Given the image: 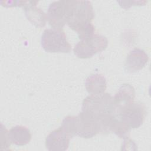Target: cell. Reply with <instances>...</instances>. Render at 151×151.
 Listing matches in <instances>:
<instances>
[{
    "label": "cell",
    "instance_id": "6da1fadb",
    "mask_svg": "<svg viewBox=\"0 0 151 151\" xmlns=\"http://www.w3.org/2000/svg\"><path fill=\"white\" fill-rule=\"evenodd\" d=\"M67 24L77 32L93 19L94 12L88 1L65 0Z\"/></svg>",
    "mask_w": 151,
    "mask_h": 151
},
{
    "label": "cell",
    "instance_id": "7a4b0ae2",
    "mask_svg": "<svg viewBox=\"0 0 151 151\" xmlns=\"http://www.w3.org/2000/svg\"><path fill=\"white\" fill-rule=\"evenodd\" d=\"M82 110L93 114L95 117L103 115H116V108L113 97L109 93L90 94L82 103Z\"/></svg>",
    "mask_w": 151,
    "mask_h": 151
},
{
    "label": "cell",
    "instance_id": "3957f363",
    "mask_svg": "<svg viewBox=\"0 0 151 151\" xmlns=\"http://www.w3.org/2000/svg\"><path fill=\"white\" fill-rule=\"evenodd\" d=\"M41 42L42 47L48 52L68 53L71 50V46L61 29H45L41 35Z\"/></svg>",
    "mask_w": 151,
    "mask_h": 151
},
{
    "label": "cell",
    "instance_id": "277c9868",
    "mask_svg": "<svg viewBox=\"0 0 151 151\" xmlns=\"http://www.w3.org/2000/svg\"><path fill=\"white\" fill-rule=\"evenodd\" d=\"M108 45L107 38L102 35L94 34L92 37L81 40L74 46V54L80 58H88L96 53L105 50Z\"/></svg>",
    "mask_w": 151,
    "mask_h": 151
},
{
    "label": "cell",
    "instance_id": "5b68a950",
    "mask_svg": "<svg viewBox=\"0 0 151 151\" xmlns=\"http://www.w3.org/2000/svg\"><path fill=\"white\" fill-rule=\"evenodd\" d=\"M146 114L143 103L133 101L117 109L116 116L130 129L138 128L143 123Z\"/></svg>",
    "mask_w": 151,
    "mask_h": 151
},
{
    "label": "cell",
    "instance_id": "8992f818",
    "mask_svg": "<svg viewBox=\"0 0 151 151\" xmlns=\"http://www.w3.org/2000/svg\"><path fill=\"white\" fill-rule=\"evenodd\" d=\"M76 136L83 138H91L99 133L98 123L96 117L90 113L81 111L76 116Z\"/></svg>",
    "mask_w": 151,
    "mask_h": 151
},
{
    "label": "cell",
    "instance_id": "52a82bcc",
    "mask_svg": "<svg viewBox=\"0 0 151 151\" xmlns=\"http://www.w3.org/2000/svg\"><path fill=\"white\" fill-rule=\"evenodd\" d=\"M47 21L52 28L61 29L67 24L65 0L50 4L47 11Z\"/></svg>",
    "mask_w": 151,
    "mask_h": 151
},
{
    "label": "cell",
    "instance_id": "ba28073f",
    "mask_svg": "<svg viewBox=\"0 0 151 151\" xmlns=\"http://www.w3.org/2000/svg\"><path fill=\"white\" fill-rule=\"evenodd\" d=\"M72 137L61 127L52 131L46 137L45 146L50 151H64L69 146Z\"/></svg>",
    "mask_w": 151,
    "mask_h": 151
},
{
    "label": "cell",
    "instance_id": "9c48e42d",
    "mask_svg": "<svg viewBox=\"0 0 151 151\" xmlns=\"http://www.w3.org/2000/svg\"><path fill=\"white\" fill-rule=\"evenodd\" d=\"M149 57L146 52L140 48H134L128 54L124 69L129 73H134L142 70L147 64Z\"/></svg>",
    "mask_w": 151,
    "mask_h": 151
},
{
    "label": "cell",
    "instance_id": "30bf717a",
    "mask_svg": "<svg viewBox=\"0 0 151 151\" xmlns=\"http://www.w3.org/2000/svg\"><path fill=\"white\" fill-rule=\"evenodd\" d=\"M37 4L38 1H27L23 8L27 19L36 27L42 28L46 24L47 15L37 6Z\"/></svg>",
    "mask_w": 151,
    "mask_h": 151
},
{
    "label": "cell",
    "instance_id": "8fae6325",
    "mask_svg": "<svg viewBox=\"0 0 151 151\" xmlns=\"http://www.w3.org/2000/svg\"><path fill=\"white\" fill-rule=\"evenodd\" d=\"M135 97V90L129 84H123L113 97L116 110L133 101Z\"/></svg>",
    "mask_w": 151,
    "mask_h": 151
},
{
    "label": "cell",
    "instance_id": "7c38bea8",
    "mask_svg": "<svg viewBox=\"0 0 151 151\" xmlns=\"http://www.w3.org/2000/svg\"><path fill=\"white\" fill-rule=\"evenodd\" d=\"M106 78L100 74H93L88 76L85 81L86 90L90 94L104 93L107 87Z\"/></svg>",
    "mask_w": 151,
    "mask_h": 151
},
{
    "label": "cell",
    "instance_id": "4fadbf2b",
    "mask_svg": "<svg viewBox=\"0 0 151 151\" xmlns=\"http://www.w3.org/2000/svg\"><path fill=\"white\" fill-rule=\"evenodd\" d=\"M8 134L11 143L17 146H24L28 144L31 139L29 130L23 126L12 127Z\"/></svg>",
    "mask_w": 151,
    "mask_h": 151
},
{
    "label": "cell",
    "instance_id": "5bb4252c",
    "mask_svg": "<svg viewBox=\"0 0 151 151\" xmlns=\"http://www.w3.org/2000/svg\"><path fill=\"white\" fill-rule=\"evenodd\" d=\"M130 129V127L116 117L113 124L111 132H114L119 137L126 140L129 137Z\"/></svg>",
    "mask_w": 151,
    "mask_h": 151
},
{
    "label": "cell",
    "instance_id": "9a60e30c",
    "mask_svg": "<svg viewBox=\"0 0 151 151\" xmlns=\"http://www.w3.org/2000/svg\"><path fill=\"white\" fill-rule=\"evenodd\" d=\"M9 131L1 124V149L7 150L10 147L11 142L9 137Z\"/></svg>",
    "mask_w": 151,
    "mask_h": 151
}]
</instances>
